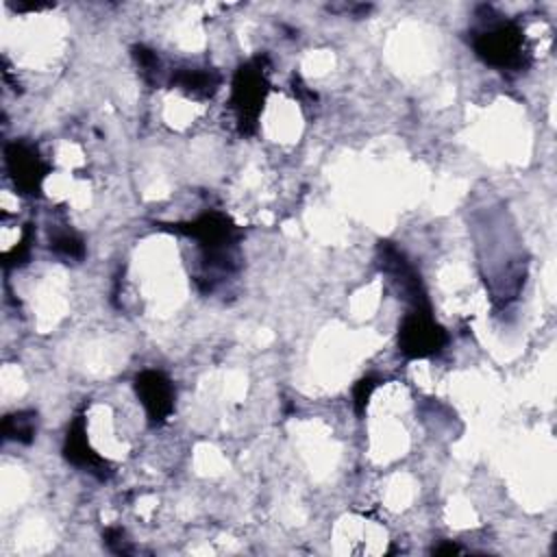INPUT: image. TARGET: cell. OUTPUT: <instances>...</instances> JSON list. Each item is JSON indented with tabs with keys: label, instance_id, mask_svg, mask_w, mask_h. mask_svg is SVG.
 Listing matches in <instances>:
<instances>
[{
	"label": "cell",
	"instance_id": "obj_9",
	"mask_svg": "<svg viewBox=\"0 0 557 557\" xmlns=\"http://www.w3.org/2000/svg\"><path fill=\"white\" fill-rule=\"evenodd\" d=\"M172 85L191 96L211 98L220 87V74L209 67H185L172 76Z\"/></svg>",
	"mask_w": 557,
	"mask_h": 557
},
{
	"label": "cell",
	"instance_id": "obj_12",
	"mask_svg": "<svg viewBox=\"0 0 557 557\" xmlns=\"http://www.w3.org/2000/svg\"><path fill=\"white\" fill-rule=\"evenodd\" d=\"M133 57H135L144 78L146 81H154L157 74H159V59H157V54L152 50L144 48V46H135L133 48Z\"/></svg>",
	"mask_w": 557,
	"mask_h": 557
},
{
	"label": "cell",
	"instance_id": "obj_11",
	"mask_svg": "<svg viewBox=\"0 0 557 557\" xmlns=\"http://www.w3.org/2000/svg\"><path fill=\"white\" fill-rule=\"evenodd\" d=\"M52 250L59 255V257H65V259H81L85 255V246H83V239L72 233V231H63V233H57L52 237Z\"/></svg>",
	"mask_w": 557,
	"mask_h": 557
},
{
	"label": "cell",
	"instance_id": "obj_7",
	"mask_svg": "<svg viewBox=\"0 0 557 557\" xmlns=\"http://www.w3.org/2000/svg\"><path fill=\"white\" fill-rule=\"evenodd\" d=\"M135 394L144 405L150 424H163L174 409V385L159 370H144L135 376Z\"/></svg>",
	"mask_w": 557,
	"mask_h": 557
},
{
	"label": "cell",
	"instance_id": "obj_13",
	"mask_svg": "<svg viewBox=\"0 0 557 557\" xmlns=\"http://www.w3.org/2000/svg\"><path fill=\"white\" fill-rule=\"evenodd\" d=\"M376 385H379V383H376V379H372V376H366V379H361V381L355 385V389H352V400H355L357 413H363V409H366V405H368V400H370V396H372V392H374Z\"/></svg>",
	"mask_w": 557,
	"mask_h": 557
},
{
	"label": "cell",
	"instance_id": "obj_3",
	"mask_svg": "<svg viewBox=\"0 0 557 557\" xmlns=\"http://www.w3.org/2000/svg\"><path fill=\"white\" fill-rule=\"evenodd\" d=\"M268 94V70L265 57H257L244 63L233 78L231 89V107L237 117V126L244 135L255 133L259 113L263 109V100Z\"/></svg>",
	"mask_w": 557,
	"mask_h": 557
},
{
	"label": "cell",
	"instance_id": "obj_8",
	"mask_svg": "<svg viewBox=\"0 0 557 557\" xmlns=\"http://www.w3.org/2000/svg\"><path fill=\"white\" fill-rule=\"evenodd\" d=\"M63 455L70 463L85 468L98 476L107 474V461L89 446L87 433H85V418L76 416L67 429L65 444H63Z\"/></svg>",
	"mask_w": 557,
	"mask_h": 557
},
{
	"label": "cell",
	"instance_id": "obj_2",
	"mask_svg": "<svg viewBox=\"0 0 557 557\" xmlns=\"http://www.w3.org/2000/svg\"><path fill=\"white\" fill-rule=\"evenodd\" d=\"M174 231L198 242V248L202 250V261L209 270L228 272L237 265L235 250L239 242V231L226 215L211 211L194 222L174 224Z\"/></svg>",
	"mask_w": 557,
	"mask_h": 557
},
{
	"label": "cell",
	"instance_id": "obj_6",
	"mask_svg": "<svg viewBox=\"0 0 557 557\" xmlns=\"http://www.w3.org/2000/svg\"><path fill=\"white\" fill-rule=\"evenodd\" d=\"M7 170L22 194H37L41 189V181L48 172L37 148L28 141H13L4 148Z\"/></svg>",
	"mask_w": 557,
	"mask_h": 557
},
{
	"label": "cell",
	"instance_id": "obj_5",
	"mask_svg": "<svg viewBox=\"0 0 557 557\" xmlns=\"http://www.w3.org/2000/svg\"><path fill=\"white\" fill-rule=\"evenodd\" d=\"M379 263H381V270L392 278V283L398 287L403 298L411 302L413 309H431L420 274L416 272V268L405 259V255L396 246H392L387 242L381 244L379 246Z\"/></svg>",
	"mask_w": 557,
	"mask_h": 557
},
{
	"label": "cell",
	"instance_id": "obj_4",
	"mask_svg": "<svg viewBox=\"0 0 557 557\" xmlns=\"http://www.w3.org/2000/svg\"><path fill=\"white\" fill-rule=\"evenodd\" d=\"M446 339V331L435 322L431 309H411L398 329V348L409 359L440 352Z\"/></svg>",
	"mask_w": 557,
	"mask_h": 557
},
{
	"label": "cell",
	"instance_id": "obj_10",
	"mask_svg": "<svg viewBox=\"0 0 557 557\" xmlns=\"http://www.w3.org/2000/svg\"><path fill=\"white\" fill-rule=\"evenodd\" d=\"M35 435V413L30 411H17L4 418L2 422V437L28 444Z\"/></svg>",
	"mask_w": 557,
	"mask_h": 557
},
{
	"label": "cell",
	"instance_id": "obj_14",
	"mask_svg": "<svg viewBox=\"0 0 557 557\" xmlns=\"http://www.w3.org/2000/svg\"><path fill=\"white\" fill-rule=\"evenodd\" d=\"M435 553H459V546H455V544H446V546H440V548H435Z\"/></svg>",
	"mask_w": 557,
	"mask_h": 557
},
{
	"label": "cell",
	"instance_id": "obj_1",
	"mask_svg": "<svg viewBox=\"0 0 557 557\" xmlns=\"http://www.w3.org/2000/svg\"><path fill=\"white\" fill-rule=\"evenodd\" d=\"M472 48L479 59L503 72H520L529 65L524 33L513 20H483L472 33Z\"/></svg>",
	"mask_w": 557,
	"mask_h": 557
}]
</instances>
